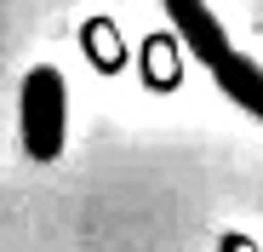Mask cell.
<instances>
[{
  "label": "cell",
  "mask_w": 263,
  "mask_h": 252,
  "mask_svg": "<svg viewBox=\"0 0 263 252\" xmlns=\"http://www.w3.org/2000/svg\"><path fill=\"white\" fill-rule=\"evenodd\" d=\"M17 132L23 149L34 160H58L63 138H69V86L52 63H40L23 75V92H17Z\"/></svg>",
  "instance_id": "cell-1"
},
{
  "label": "cell",
  "mask_w": 263,
  "mask_h": 252,
  "mask_svg": "<svg viewBox=\"0 0 263 252\" xmlns=\"http://www.w3.org/2000/svg\"><path fill=\"white\" fill-rule=\"evenodd\" d=\"M166 17H172V29H178L183 52L200 58L206 69H217V63L235 52V46H229V34H223V17H217L206 0H166Z\"/></svg>",
  "instance_id": "cell-2"
},
{
  "label": "cell",
  "mask_w": 263,
  "mask_h": 252,
  "mask_svg": "<svg viewBox=\"0 0 263 252\" xmlns=\"http://www.w3.org/2000/svg\"><path fill=\"white\" fill-rule=\"evenodd\" d=\"M212 75H217V86H223V98H229V103H240L246 115H257V120H263V69H257L246 52H229Z\"/></svg>",
  "instance_id": "cell-3"
}]
</instances>
